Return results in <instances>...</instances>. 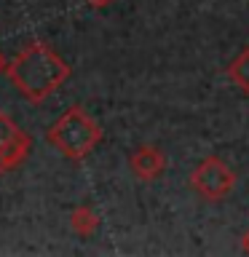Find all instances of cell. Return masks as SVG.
Returning <instances> with one entry per match:
<instances>
[{
    "mask_svg": "<svg viewBox=\"0 0 249 257\" xmlns=\"http://www.w3.org/2000/svg\"><path fill=\"white\" fill-rule=\"evenodd\" d=\"M6 75L27 102L40 104L70 78V64L46 43H30L8 62Z\"/></svg>",
    "mask_w": 249,
    "mask_h": 257,
    "instance_id": "6da1fadb",
    "label": "cell"
},
{
    "mask_svg": "<svg viewBox=\"0 0 249 257\" xmlns=\"http://www.w3.org/2000/svg\"><path fill=\"white\" fill-rule=\"evenodd\" d=\"M102 126L80 104L67 107L46 132L48 145L70 161H83L86 156H91L96 145L102 142Z\"/></svg>",
    "mask_w": 249,
    "mask_h": 257,
    "instance_id": "7a4b0ae2",
    "label": "cell"
},
{
    "mask_svg": "<svg viewBox=\"0 0 249 257\" xmlns=\"http://www.w3.org/2000/svg\"><path fill=\"white\" fill-rule=\"evenodd\" d=\"M190 188L206 201H222L236 188V172L220 156H206L190 172Z\"/></svg>",
    "mask_w": 249,
    "mask_h": 257,
    "instance_id": "3957f363",
    "label": "cell"
},
{
    "mask_svg": "<svg viewBox=\"0 0 249 257\" xmlns=\"http://www.w3.org/2000/svg\"><path fill=\"white\" fill-rule=\"evenodd\" d=\"M32 153V137L16 126L8 112L0 110V174L19 169Z\"/></svg>",
    "mask_w": 249,
    "mask_h": 257,
    "instance_id": "277c9868",
    "label": "cell"
},
{
    "mask_svg": "<svg viewBox=\"0 0 249 257\" xmlns=\"http://www.w3.org/2000/svg\"><path fill=\"white\" fill-rule=\"evenodd\" d=\"M129 166H132L137 180L153 182L166 172V156L161 148H156V145H140V148L132 153V158H129Z\"/></svg>",
    "mask_w": 249,
    "mask_h": 257,
    "instance_id": "5b68a950",
    "label": "cell"
},
{
    "mask_svg": "<svg viewBox=\"0 0 249 257\" xmlns=\"http://www.w3.org/2000/svg\"><path fill=\"white\" fill-rule=\"evenodd\" d=\"M70 228L78 233L80 238H91L99 230V214L91 206H75L70 212Z\"/></svg>",
    "mask_w": 249,
    "mask_h": 257,
    "instance_id": "8992f818",
    "label": "cell"
},
{
    "mask_svg": "<svg viewBox=\"0 0 249 257\" xmlns=\"http://www.w3.org/2000/svg\"><path fill=\"white\" fill-rule=\"evenodd\" d=\"M228 78H230V83L236 86L241 94H249V48H244V51L230 62Z\"/></svg>",
    "mask_w": 249,
    "mask_h": 257,
    "instance_id": "52a82bcc",
    "label": "cell"
},
{
    "mask_svg": "<svg viewBox=\"0 0 249 257\" xmlns=\"http://www.w3.org/2000/svg\"><path fill=\"white\" fill-rule=\"evenodd\" d=\"M86 3L91 8H107L110 3H115V0H86Z\"/></svg>",
    "mask_w": 249,
    "mask_h": 257,
    "instance_id": "ba28073f",
    "label": "cell"
},
{
    "mask_svg": "<svg viewBox=\"0 0 249 257\" xmlns=\"http://www.w3.org/2000/svg\"><path fill=\"white\" fill-rule=\"evenodd\" d=\"M241 246H244V252L249 254V230L244 233V238H241Z\"/></svg>",
    "mask_w": 249,
    "mask_h": 257,
    "instance_id": "9c48e42d",
    "label": "cell"
},
{
    "mask_svg": "<svg viewBox=\"0 0 249 257\" xmlns=\"http://www.w3.org/2000/svg\"><path fill=\"white\" fill-rule=\"evenodd\" d=\"M6 67H8V59H6V54L0 51V72H6Z\"/></svg>",
    "mask_w": 249,
    "mask_h": 257,
    "instance_id": "30bf717a",
    "label": "cell"
}]
</instances>
